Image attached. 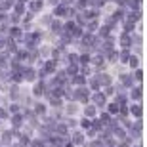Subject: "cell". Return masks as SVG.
Instances as JSON below:
<instances>
[{"instance_id": "1", "label": "cell", "mask_w": 147, "mask_h": 147, "mask_svg": "<svg viewBox=\"0 0 147 147\" xmlns=\"http://www.w3.org/2000/svg\"><path fill=\"white\" fill-rule=\"evenodd\" d=\"M31 10H33V11L42 10V2H40V0H34V2H31Z\"/></svg>"}, {"instance_id": "2", "label": "cell", "mask_w": 147, "mask_h": 147, "mask_svg": "<svg viewBox=\"0 0 147 147\" xmlns=\"http://www.w3.org/2000/svg\"><path fill=\"white\" fill-rule=\"evenodd\" d=\"M10 6H11V2H10V0H4V2L0 4V8H2V10H8Z\"/></svg>"}, {"instance_id": "3", "label": "cell", "mask_w": 147, "mask_h": 147, "mask_svg": "<svg viewBox=\"0 0 147 147\" xmlns=\"http://www.w3.org/2000/svg\"><path fill=\"white\" fill-rule=\"evenodd\" d=\"M94 99H96V103H103V101H105V98H103V96H99V94H98Z\"/></svg>"}, {"instance_id": "4", "label": "cell", "mask_w": 147, "mask_h": 147, "mask_svg": "<svg viewBox=\"0 0 147 147\" xmlns=\"http://www.w3.org/2000/svg\"><path fill=\"white\" fill-rule=\"evenodd\" d=\"M132 113L134 115H142V109H140L138 105H134V107H132Z\"/></svg>"}, {"instance_id": "5", "label": "cell", "mask_w": 147, "mask_h": 147, "mask_svg": "<svg viewBox=\"0 0 147 147\" xmlns=\"http://www.w3.org/2000/svg\"><path fill=\"white\" fill-rule=\"evenodd\" d=\"M122 78H124L122 82H124L126 86H130V84H132V78H130V76H122Z\"/></svg>"}, {"instance_id": "6", "label": "cell", "mask_w": 147, "mask_h": 147, "mask_svg": "<svg viewBox=\"0 0 147 147\" xmlns=\"http://www.w3.org/2000/svg\"><path fill=\"white\" fill-rule=\"evenodd\" d=\"M16 11H17V13H21V11H23V4H21V2L16 4Z\"/></svg>"}, {"instance_id": "7", "label": "cell", "mask_w": 147, "mask_h": 147, "mask_svg": "<svg viewBox=\"0 0 147 147\" xmlns=\"http://www.w3.org/2000/svg\"><path fill=\"white\" fill-rule=\"evenodd\" d=\"M99 78H101V82H103V84H109V82H111V80H109V76H105V75H103V76H99Z\"/></svg>"}, {"instance_id": "8", "label": "cell", "mask_w": 147, "mask_h": 147, "mask_svg": "<svg viewBox=\"0 0 147 147\" xmlns=\"http://www.w3.org/2000/svg\"><path fill=\"white\" fill-rule=\"evenodd\" d=\"M94 113H96V109H94V107H88V109H86V115H88V117H90V115H94Z\"/></svg>"}, {"instance_id": "9", "label": "cell", "mask_w": 147, "mask_h": 147, "mask_svg": "<svg viewBox=\"0 0 147 147\" xmlns=\"http://www.w3.org/2000/svg\"><path fill=\"white\" fill-rule=\"evenodd\" d=\"M82 142V136H80V134H76V136H75V143H80Z\"/></svg>"}, {"instance_id": "10", "label": "cell", "mask_w": 147, "mask_h": 147, "mask_svg": "<svg viewBox=\"0 0 147 147\" xmlns=\"http://www.w3.org/2000/svg\"><path fill=\"white\" fill-rule=\"evenodd\" d=\"M132 96H134V98H140V96H142V92H140V90H134V94H132Z\"/></svg>"}, {"instance_id": "11", "label": "cell", "mask_w": 147, "mask_h": 147, "mask_svg": "<svg viewBox=\"0 0 147 147\" xmlns=\"http://www.w3.org/2000/svg\"><path fill=\"white\" fill-rule=\"evenodd\" d=\"M117 2H119V4H120V6H124V4H126V2H128V0H117Z\"/></svg>"}]
</instances>
